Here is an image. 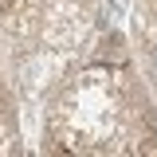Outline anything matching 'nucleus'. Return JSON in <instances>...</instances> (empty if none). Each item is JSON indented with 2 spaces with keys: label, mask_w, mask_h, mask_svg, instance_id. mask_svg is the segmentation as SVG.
Returning a JSON list of instances; mask_svg holds the SVG:
<instances>
[{
  "label": "nucleus",
  "mask_w": 157,
  "mask_h": 157,
  "mask_svg": "<svg viewBox=\"0 0 157 157\" xmlns=\"http://www.w3.org/2000/svg\"><path fill=\"white\" fill-rule=\"evenodd\" d=\"M153 63H157V47H153Z\"/></svg>",
  "instance_id": "f257e3e1"
}]
</instances>
